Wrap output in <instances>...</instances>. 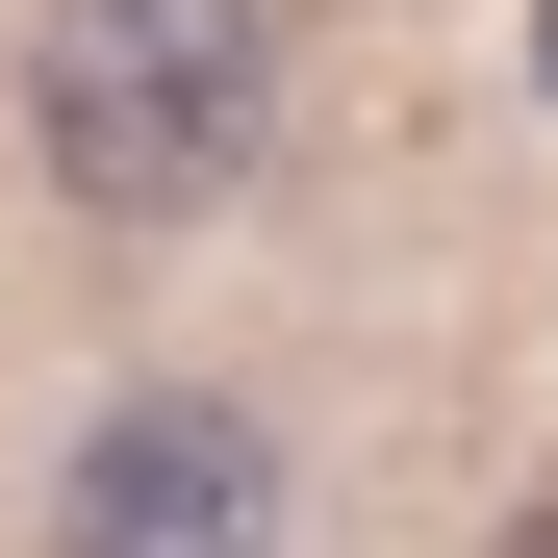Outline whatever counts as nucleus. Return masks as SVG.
<instances>
[{
  "label": "nucleus",
  "mask_w": 558,
  "mask_h": 558,
  "mask_svg": "<svg viewBox=\"0 0 558 558\" xmlns=\"http://www.w3.org/2000/svg\"><path fill=\"white\" fill-rule=\"evenodd\" d=\"M26 153L102 229H178L279 153V0H51L26 26Z\"/></svg>",
  "instance_id": "1"
},
{
  "label": "nucleus",
  "mask_w": 558,
  "mask_h": 558,
  "mask_svg": "<svg viewBox=\"0 0 558 558\" xmlns=\"http://www.w3.org/2000/svg\"><path fill=\"white\" fill-rule=\"evenodd\" d=\"M51 558H305V457L229 381H128L51 457Z\"/></svg>",
  "instance_id": "2"
}]
</instances>
